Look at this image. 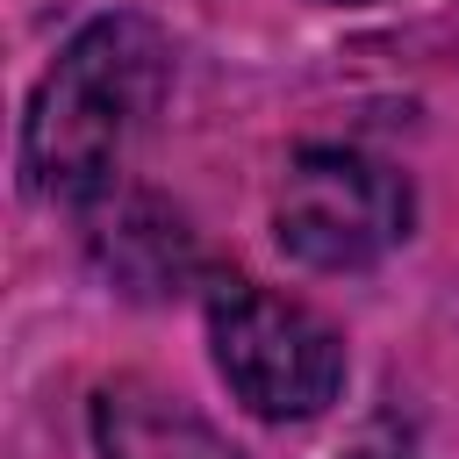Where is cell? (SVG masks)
Wrapping results in <instances>:
<instances>
[{
  "mask_svg": "<svg viewBox=\"0 0 459 459\" xmlns=\"http://www.w3.org/2000/svg\"><path fill=\"white\" fill-rule=\"evenodd\" d=\"M273 222H280V244L301 265L351 273V265H373L380 251L402 244V230H409V186L380 158H366V151L316 143V151H301L287 165Z\"/></svg>",
  "mask_w": 459,
  "mask_h": 459,
  "instance_id": "3957f363",
  "label": "cell"
},
{
  "mask_svg": "<svg viewBox=\"0 0 459 459\" xmlns=\"http://www.w3.org/2000/svg\"><path fill=\"white\" fill-rule=\"evenodd\" d=\"M208 344H215L230 394L251 416H273V423L323 416L344 387L337 330L316 308H301L273 287H251V280H222L208 294Z\"/></svg>",
  "mask_w": 459,
  "mask_h": 459,
  "instance_id": "7a4b0ae2",
  "label": "cell"
},
{
  "mask_svg": "<svg viewBox=\"0 0 459 459\" xmlns=\"http://www.w3.org/2000/svg\"><path fill=\"white\" fill-rule=\"evenodd\" d=\"M165 93V43L136 14L86 22L43 72L22 122V172L43 201H93Z\"/></svg>",
  "mask_w": 459,
  "mask_h": 459,
  "instance_id": "6da1fadb",
  "label": "cell"
},
{
  "mask_svg": "<svg viewBox=\"0 0 459 459\" xmlns=\"http://www.w3.org/2000/svg\"><path fill=\"white\" fill-rule=\"evenodd\" d=\"M93 445L100 459H237L230 437L151 380H108L93 394Z\"/></svg>",
  "mask_w": 459,
  "mask_h": 459,
  "instance_id": "277c9868",
  "label": "cell"
}]
</instances>
